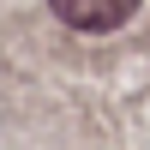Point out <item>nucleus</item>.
<instances>
[{
    "instance_id": "nucleus-1",
    "label": "nucleus",
    "mask_w": 150,
    "mask_h": 150,
    "mask_svg": "<svg viewBox=\"0 0 150 150\" xmlns=\"http://www.w3.org/2000/svg\"><path fill=\"white\" fill-rule=\"evenodd\" d=\"M48 6H54V18L72 24V30L108 36V30H120V24L138 12V0H48Z\"/></svg>"
}]
</instances>
